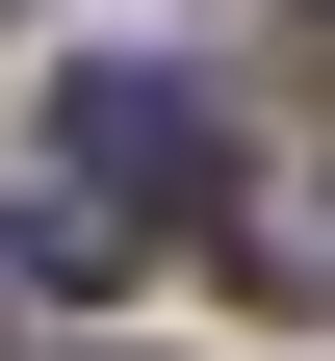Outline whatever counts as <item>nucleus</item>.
<instances>
[{
    "mask_svg": "<svg viewBox=\"0 0 335 361\" xmlns=\"http://www.w3.org/2000/svg\"><path fill=\"white\" fill-rule=\"evenodd\" d=\"M26 180H78V207H129V233H181V207H207V104H181V78H52Z\"/></svg>",
    "mask_w": 335,
    "mask_h": 361,
    "instance_id": "1",
    "label": "nucleus"
},
{
    "mask_svg": "<svg viewBox=\"0 0 335 361\" xmlns=\"http://www.w3.org/2000/svg\"><path fill=\"white\" fill-rule=\"evenodd\" d=\"M232 284H284V310H335V129H310V155L258 180V207H232Z\"/></svg>",
    "mask_w": 335,
    "mask_h": 361,
    "instance_id": "2",
    "label": "nucleus"
},
{
    "mask_svg": "<svg viewBox=\"0 0 335 361\" xmlns=\"http://www.w3.org/2000/svg\"><path fill=\"white\" fill-rule=\"evenodd\" d=\"M310 26H335V0H310Z\"/></svg>",
    "mask_w": 335,
    "mask_h": 361,
    "instance_id": "3",
    "label": "nucleus"
}]
</instances>
